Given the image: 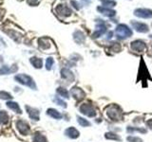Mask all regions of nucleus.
Returning a JSON list of instances; mask_svg holds the SVG:
<instances>
[{
  "label": "nucleus",
  "instance_id": "obj_1",
  "mask_svg": "<svg viewBox=\"0 0 152 142\" xmlns=\"http://www.w3.org/2000/svg\"><path fill=\"white\" fill-rule=\"evenodd\" d=\"M15 80H17L18 83H20L22 84H25L27 86H30L33 88V89H35V84H34V82L33 80L29 77L28 75H25V74H18L15 76Z\"/></svg>",
  "mask_w": 152,
  "mask_h": 142
},
{
  "label": "nucleus",
  "instance_id": "obj_2",
  "mask_svg": "<svg viewBox=\"0 0 152 142\" xmlns=\"http://www.w3.org/2000/svg\"><path fill=\"white\" fill-rule=\"evenodd\" d=\"M116 34H117V36L119 38L124 39V38H127L129 36H131L132 35V31H131V29H129L127 25L121 24V25H119L116 28Z\"/></svg>",
  "mask_w": 152,
  "mask_h": 142
},
{
  "label": "nucleus",
  "instance_id": "obj_3",
  "mask_svg": "<svg viewBox=\"0 0 152 142\" xmlns=\"http://www.w3.org/2000/svg\"><path fill=\"white\" fill-rule=\"evenodd\" d=\"M134 14L140 18H152V10L149 9H137L134 10Z\"/></svg>",
  "mask_w": 152,
  "mask_h": 142
},
{
  "label": "nucleus",
  "instance_id": "obj_4",
  "mask_svg": "<svg viewBox=\"0 0 152 142\" xmlns=\"http://www.w3.org/2000/svg\"><path fill=\"white\" fill-rule=\"evenodd\" d=\"M56 13L57 14L61 15L62 17H67L71 14V10L66 5H59L56 8Z\"/></svg>",
  "mask_w": 152,
  "mask_h": 142
},
{
  "label": "nucleus",
  "instance_id": "obj_5",
  "mask_svg": "<svg viewBox=\"0 0 152 142\" xmlns=\"http://www.w3.org/2000/svg\"><path fill=\"white\" fill-rule=\"evenodd\" d=\"M16 127L19 130V132L23 135H27L30 132V126L24 120H18L16 122Z\"/></svg>",
  "mask_w": 152,
  "mask_h": 142
},
{
  "label": "nucleus",
  "instance_id": "obj_6",
  "mask_svg": "<svg viewBox=\"0 0 152 142\" xmlns=\"http://www.w3.org/2000/svg\"><path fill=\"white\" fill-rule=\"evenodd\" d=\"M131 25L133 26V28H134L137 31L139 32H143V33H146L147 32L148 30V27L147 25L144 24V23H141V22H136V21H131Z\"/></svg>",
  "mask_w": 152,
  "mask_h": 142
},
{
  "label": "nucleus",
  "instance_id": "obj_7",
  "mask_svg": "<svg viewBox=\"0 0 152 142\" xmlns=\"http://www.w3.org/2000/svg\"><path fill=\"white\" fill-rule=\"evenodd\" d=\"M131 48L135 51H139V52H143L144 50H146V44L142 41H134L131 43Z\"/></svg>",
  "mask_w": 152,
  "mask_h": 142
},
{
  "label": "nucleus",
  "instance_id": "obj_8",
  "mask_svg": "<svg viewBox=\"0 0 152 142\" xmlns=\"http://www.w3.org/2000/svg\"><path fill=\"white\" fill-rule=\"evenodd\" d=\"M97 10L100 11L102 14L106 15V16H108V17H112L114 15L116 14V11L113 10H110L108 8H106V7H98L97 8Z\"/></svg>",
  "mask_w": 152,
  "mask_h": 142
},
{
  "label": "nucleus",
  "instance_id": "obj_9",
  "mask_svg": "<svg viewBox=\"0 0 152 142\" xmlns=\"http://www.w3.org/2000/svg\"><path fill=\"white\" fill-rule=\"evenodd\" d=\"M105 31H106V26L103 24V22H102L100 25H98L96 27V30H95V32L93 33L92 37L93 38H97L99 36H101Z\"/></svg>",
  "mask_w": 152,
  "mask_h": 142
},
{
  "label": "nucleus",
  "instance_id": "obj_10",
  "mask_svg": "<svg viewBox=\"0 0 152 142\" xmlns=\"http://www.w3.org/2000/svg\"><path fill=\"white\" fill-rule=\"evenodd\" d=\"M26 108H27V110H28L30 117L32 118V120H39V112H38V110L33 109V108H30L29 106H26Z\"/></svg>",
  "mask_w": 152,
  "mask_h": 142
},
{
  "label": "nucleus",
  "instance_id": "obj_11",
  "mask_svg": "<svg viewBox=\"0 0 152 142\" xmlns=\"http://www.w3.org/2000/svg\"><path fill=\"white\" fill-rule=\"evenodd\" d=\"M7 106L9 107V108H11V110L15 111L17 114H21V110H20V108H19V105L17 104L16 102L9 101V102H7Z\"/></svg>",
  "mask_w": 152,
  "mask_h": 142
},
{
  "label": "nucleus",
  "instance_id": "obj_12",
  "mask_svg": "<svg viewBox=\"0 0 152 142\" xmlns=\"http://www.w3.org/2000/svg\"><path fill=\"white\" fill-rule=\"evenodd\" d=\"M30 63L35 68H41L42 67V60L36 57H32L30 58Z\"/></svg>",
  "mask_w": 152,
  "mask_h": 142
},
{
  "label": "nucleus",
  "instance_id": "obj_13",
  "mask_svg": "<svg viewBox=\"0 0 152 142\" xmlns=\"http://www.w3.org/2000/svg\"><path fill=\"white\" fill-rule=\"evenodd\" d=\"M48 41H49L48 38H41V39H39V47L42 49L49 48V44Z\"/></svg>",
  "mask_w": 152,
  "mask_h": 142
},
{
  "label": "nucleus",
  "instance_id": "obj_14",
  "mask_svg": "<svg viewBox=\"0 0 152 142\" xmlns=\"http://www.w3.org/2000/svg\"><path fill=\"white\" fill-rule=\"evenodd\" d=\"M66 134L68 136H70L71 139H75V137H77L79 136V133L76 131V130L74 128H70V129H68L67 131H66Z\"/></svg>",
  "mask_w": 152,
  "mask_h": 142
},
{
  "label": "nucleus",
  "instance_id": "obj_15",
  "mask_svg": "<svg viewBox=\"0 0 152 142\" xmlns=\"http://www.w3.org/2000/svg\"><path fill=\"white\" fill-rule=\"evenodd\" d=\"M8 120H9V116L7 115V113L5 111H0V123H7Z\"/></svg>",
  "mask_w": 152,
  "mask_h": 142
},
{
  "label": "nucleus",
  "instance_id": "obj_16",
  "mask_svg": "<svg viewBox=\"0 0 152 142\" xmlns=\"http://www.w3.org/2000/svg\"><path fill=\"white\" fill-rule=\"evenodd\" d=\"M17 70V67L14 68V69H10L9 66H2V68L0 69V75H4V74H8V73H11L13 71H16Z\"/></svg>",
  "mask_w": 152,
  "mask_h": 142
},
{
  "label": "nucleus",
  "instance_id": "obj_17",
  "mask_svg": "<svg viewBox=\"0 0 152 142\" xmlns=\"http://www.w3.org/2000/svg\"><path fill=\"white\" fill-rule=\"evenodd\" d=\"M100 1L103 3V6H105L106 8L116 6V2L112 1V0H100Z\"/></svg>",
  "mask_w": 152,
  "mask_h": 142
},
{
  "label": "nucleus",
  "instance_id": "obj_18",
  "mask_svg": "<svg viewBox=\"0 0 152 142\" xmlns=\"http://www.w3.org/2000/svg\"><path fill=\"white\" fill-rule=\"evenodd\" d=\"M48 114H49L51 117L55 118H61V115H60L58 112H57L56 110H54V109H49V110H48Z\"/></svg>",
  "mask_w": 152,
  "mask_h": 142
},
{
  "label": "nucleus",
  "instance_id": "obj_19",
  "mask_svg": "<svg viewBox=\"0 0 152 142\" xmlns=\"http://www.w3.org/2000/svg\"><path fill=\"white\" fill-rule=\"evenodd\" d=\"M33 142H47L45 136H43L40 134H36L33 137Z\"/></svg>",
  "mask_w": 152,
  "mask_h": 142
},
{
  "label": "nucleus",
  "instance_id": "obj_20",
  "mask_svg": "<svg viewBox=\"0 0 152 142\" xmlns=\"http://www.w3.org/2000/svg\"><path fill=\"white\" fill-rule=\"evenodd\" d=\"M0 98L3 99H13L11 95L9 94V93H7V92H5V91L0 92Z\"/></svg>",
  "mask_w": 152,
  "mask_h": 142
},
{
  "label": "nucleus",
  "instance_id": "obj_21",
  "mask_svg": "<svg viewBox=\"0 0 152 142\" xmlns=\"http://www.w3.org/2000/svg\"><path fill=\"white\" fill-rule=\"evenodd\" d=\"M53 64V59L52 58H48L47 61H46V67H47V69H51V66Z\"/></svg>",
  "mask_w": 152,
  "mask_h": 142
},
{
  "label": "nucleus",
  "instance_id": "obj_22",
  "mask_svg": "<svg viewBox=\"0 0 152 142\" xmlns=\"http://www.w3.org/2000/svg\"><path fill=\"white\" fill-rule=\"evenodd\" d=\"M57 91H58V93H59L61 96H63V97H65V98H68V92H67L66 90H65L64 88H59V89L57 90Z\"/></svg>",
  "mask_w": 152,
  "mask_h": 142
},
{
  "label": "nucleus",
  "instance_id": "obj_23",
  "mask_svg": "<svg viewBox=\"0 0 152 142\" xmlns=\"http://www.w3.org/2000/svg\"><path fill=\"white\" fill-rule=\"evenodd\" d=\"M78 121L80 122V124H82V125H89V122H87V120H84L83 118H78Z\"/></svg>",
  "mask_w": 152,
  "mask_h": 142
}]
</instances>
